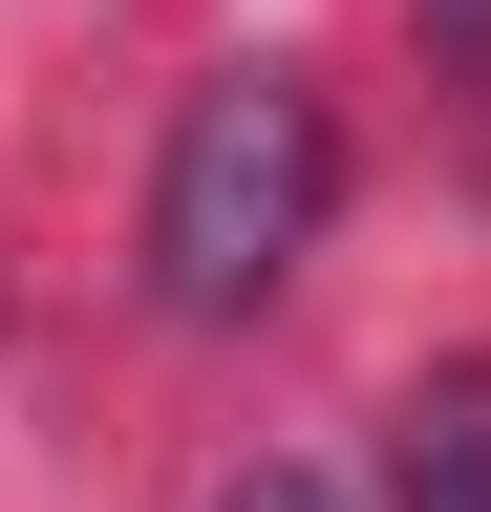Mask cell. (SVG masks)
<instances>
[{
    "mask_svg": "<svg viewBox=\"0 0 491 512\" xmlns=\"http://www.w3.org/2000/svg\"><path fill=\"white\" fill-rule=\"evenodd\" d=\"M321 214H342V107L299 64H214L171 107V150H150V299L171 320H257L321 256Z\"/></svg>",
    "mask_w": 491,
    "mask_h": 512,
    "instance_id": "cell-1",
    "label": "cell"
},
{
    "mask_svg": "<svg viewBox=\"0 0 491 512\" xmlns=\"http://www.w3.org/2000/svg\"><path fill=\"white\" fill-rule=\"evenodd\" d=\"M385 512H491V363H427L385 406Z\"/></svg>",
    "mask_w": 491,
    "mask_h": 512,
    "instance_id": "cell-2",
    "label": "cell"
},
{
    "mask_svg": "<svg viewBox=\"0 0 491 512\" xmlns=\"http://www.w3.org/2000/svg\"><path fill=\"white\" fill-rule=\"evenodd\" d=\"M214 512H363V491H342V470H299V448H257V470H235Z\"/></svg>",
    "mask_w": 491,
    "mask_h": 512,
    "instance_id": "cell-3",
    "label": "cell"
},
{
    "mask_svg": "<svg viewBox=\"0 0 491 512\" xmlns=\"http://www.w3.org/2000/svg\"><path fill=\"white\" fill-rule=\"evenodd\" d=\"M427 43H491V0H427Z\"/></svg>",
    "mask_w": 491,
    "mask_h": 512,
    "instance_id": "cell-4",
    "label": "cell"
}]
</instances>
